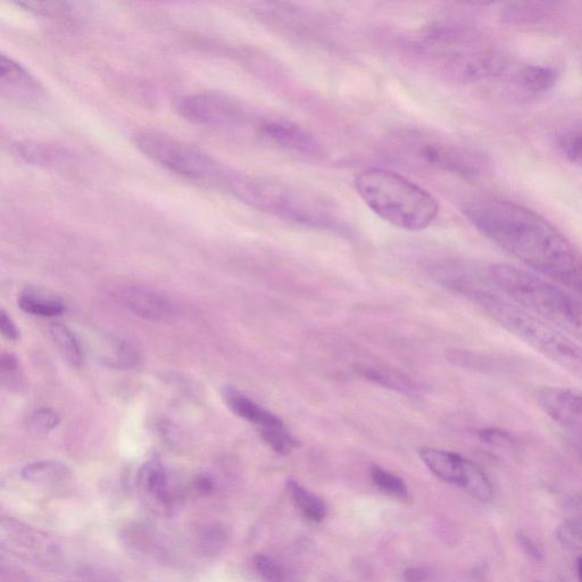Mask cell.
I'll list each match as a JSON object with an SVG mask.
<instances>
[{
    "mask_svg": "<svg viewBox=\"0 0 582 582\" xmlns=\"http://www.w3.org/2000/svg\"><path fill=\"white\" fill-rule=\"evenodd\" d=\"M575 450L582 457V444L575 445Z\"/></svg>",
    "mask_w": 582,
    "mask_h": 582,
    "instance_id": "60d3db41",
    "label": "cell"
},
{
    "mask_svg": "<svg viewBox=\"0 0 582 582\" xmlns=\"http://www.w3.org/2000/svg\"><path fill=\"white\" fill-rule=\"evenodd\" d=\"M517 540L523 552H525L531 560L536 562H542L544 560V552L542 548L536 544L535 540L532 539L526 531L519 530L517 532Z\"/></svg>",
    "mask_w": 582,
    "mask_h": 582,
    "instance_id": "e575fe53",
    "label": "cell"
},
{
    "mask_svg": "<svg viewBox=\"0 0 582 582\" xmlns=\"http://www.w3.org/2000/svg\"><path fill=\"white\" fill-rule=\"evenodd\" d=\"M536 401L548 418L582 434V390L547 387L539 390Z\"/></svg>",
    "mask_w": 582,
    "mask_h": 582,
    "instance_id": "7c38bea8",
    "label": "cell"
},
{
    "mask_svg": "<svg viewBox=\"0 0 582 582\" xmlns=\"http://www.w3.org/2000/svg\"><path fill=\"white\" fill-rule=\"evenodd\" d=\"M473 33L444 32L424 38V48L436 57L440 71L463 83L501 77L509 69V60L501 52L471 46Z\"/></svg>",
    "mask_w": 582,
    "mask_h": 582,
    "instance_id": "52a82bcc",
    "label": "cell"
},
{
    "mask_svg": "<svg viewBox=\"0 0 582 582\" xmlns=\"http://www.w3.org/2000/svg\"><path fill=\"white\" fill-rule=\"evenodd\" d=\"M60 422L61 419L56 412L43 407L30 415L27 424L31 434L41 436L53 431Z\"/></svg>",
    "mask_w": 582,
    "mask_h": 582,
    "instance_id": "f546056e",
    "label": "cell"
},
{
    "mask_svg": "<svg viewBox=\"0 0 582 582\" xmlns=\"http://www.w3.org/2000/svg\"><path fill=\"white\" fill-rule=\"evenodd\" d=\"M287 490L297 509L301 511L307 519L314 522H321L327 517V506L321 498L309 489L305 488L298 481L289 479Z\"/></svg>",
    "mask_w": 582,
    "mask_h": 582,
    "instance_id": "44dd1931",
    "label": "cell"
},
{
    "mask_svg": "<svg viewBox=\"0 0 582 582\" xmlns=\"http://www.w3.org/2000/svg\"><path fill=\"white\" fill-rule=\"evenodd\" d=\"M2 374L4 380H10V384H18L20 378V368L18 359L12 354H3L2 364Z\"/></svg>",
    "mask_w": 582,
    "mask_h": 582,
    "instance_id": "d590c367",
    "label": "cell"
},
{
    "mask_svg": "<svg viewBox=\"0 0 582 582\" xmlns=\"http://www.w3.org/2000/svg\"><path fill=\"white\" fill-rule=\"evenodd\" d=\"M463 213L482 235L530 271L582 296V252L543 215L497 198L470 202Z\"/></svg>",
    "mask_w": 582,
    "mask_h": 582,
    "instance_id": "6da1fadb",
    "label": "cell"
},
{
    "mask_svg": "<svg viewBox=\"0 0 582 582\" xmlns=\"http://www.w3.org/2000/svg\"><path fill=\"white\" fill-rule=\"evenodd\" d=\"M560 148L565 159L582 166V128L564 133L560 139Z\"/></svg>",
    "mask_w": 582,
    "mask_h": 582,
    "instance_id": "4dcf8cb0",
    "label": "cell"
},
{
    "mask_svg": "<svg viewBox=\"0 0 582 582\" xmlns=\"http://www.w3.org/2000/svg\"><path fill=\"white\" fill-rule=\"evenodd\" d=\"M430 572L427 568H410L404 571L406 582H424L429 578Z\"/></svg>",
    "mask_w": 582,
    "mask_h": 582,
    "instance_id": "f35d334b",
    "label": "cell"
},
{
    "mask_svg": "<svg viewBox=\"0 0 582 582\" xmlns=\"http://www.w3.org/2000/svg\"><path fill=\"white\" fill-rule=\"evenodd\" d=\"M550 2H513L504 5L501 20L509 26H532L550 16L556 8Z\"/></svg>",
    "mask_w": 582,
    "mask_h": 582,
    "instance_id": "ac0fdd59",
    "label": "cell"
},
{
    "mask_svg": "<svg viewBox=\"0 0 582 582\" xmlns=\"http://www.w3.org/2000/svg\"><path fill=\"white\" fill-rule=\"evenodd\" d=\"M557 80L559 73L545 65H526L518 73L520 86L530 93H545L556 85Z\"/></svg>",
    "mask_w": 582,
    "mask_h": 582,
    "instance_id": "603a6c76",
    "label": "cell"
},
{
    "mask_svg": "<svg viewBox=\"0 0 582 582\" xmlns=\"http://www.w3.org/2000/svg\"><path fill=\"white\" fill-rule=\"evenodd\" d=\"M259 135L273 146L309 159H321L324 149L311 132L284 118H268L260 122Z\"/></svg>",
    "mask_w": 582,
    "mask_h": 582,
    "instance_id": "30bf717a",
    "label": "cell"
},
{
    "mask_svg": "<svg viewBox=\"0 0 582 582\" xmlns=\"http://www.w3.org/2000/svg\"><path fill=\"white\" fill-rule=\"evenodd\" d=\"M103 361L110 367L127 369L133 367L138 361V354L126 340H110V348L102 352Z\"/></svg>",
    "mask_w": 582,
    "mask_h": 582,
    "instance_id": "484cf974",
    "label": "cell"
},
{
    "mask_svg": "<svg viewBox=\"0 0 582 582\" xmlns=\"http://www.w3.org/2000/svg\"><path fill=\"white\" fill-rule=\"evenodd\" d=\"M222 397L231 412L249 423L256 424L261 429L282 426L284 422L264 407L252 401L238 389L226 386L222 389Z\"/></svg>",
    "mask_w": 582,
    "mask_h": 582,
    "instance_id": "e0dca14e",
    "label": "cell"
},
{
    "mask_svg": "<svg viewBox=\"0 0 582 582\" xmlns=\"http://www.w3.org/2000/svg\"><path fill=\"white\" fill-rule=\"evenodd\" d=\"M179 111L189 122L209 128H234L245 120L243 107L235 99L213 91L185 97Z\"/></svg>",
    "mask_w": 582,
    "mask_h": 582,
    "instance_id": "9c48e42d",
    "label": "cell"
},
{
    "mask_svg": "<svg viewBox=\"0 0 582 582\" xmlns=\"http://www.w3.org/2000/svg\"><path fill=\"white\" fill-rule=\"evenodd\" d=\"M139 493L154 510L168 513L179 502L180 493L168 469L160 460L146 462L139 470Z\"/></svg>",
    "mask_w": 582,
    "mask_h": 582,
    "instance_id": "8fae6325",
    "label": "cell"
},
{
    "mask_svg": "<svg viewBox=\"0 0 582 582\" xmlns=\"http://www.w3.org/2000/svg\"><path fill=\"white\" fill-rule=\"evenodd\" d=\"M0 90L4 97L20 104H33L43 97V88L31 74L11 57L0 61Z\"/></svg>",
    "mask_w": 582,
    "mask_h": 582,
    "instance_id": "5bb4252c",
    "label": "cell"
},
{
    "mask_svg": "<svg viewBox=\"0 0 582 582\" xmlns=\"http://www.w3.org/2000/svg\"><path fill=\"white\" fill-rule=\"evenodd\" d=\"M254 564L257 572L266 582L284 581V572L274 563L269 556L257 554L254 557Z\"/></svg>",
    "mask_w": 582,
    "mask_h": 582,
    "instance_id": "836d02e7",
    "label": "cell"
},
{
    "mask_svg": "<svg viewBox=\"0 0 582 582\" xmlns=\"http://www.w3.org/2000/svg\"><path fill=\"white\" fill-rule=\"evenodd\" d=\"M133 143L149 160L198 184L227 189L232 171L202 149L185 143L168 133L140 130Z\"/></svg>",
    "mask_w": 582,
    "mask_h": 582,
    "instance_id": "8992f818",
    "label": "cell"
},
{
    "mask_svg": "<svg viewBox=\"0 0 582 582\" xmlns=\"http://www.w3.org/2000/svg\"><path fill=\"white\" fill-rule=\"evenodd\" d=\"M227 190L256 210L301 226L340 232L347 229L334 202L303 187L232 172Z\"/></svg>",
    "mask_w": 582,
    "mask_h": 582,
    "instance_id": "3957f363",
    "label": "cell"
},
{
    "mask_svg": "<svg viewBox=\"0 0 582 582\" xmlns=\"http://www.w3.org/2000/svg\"><path fill=\"white\" fill-rule=\"evenodd\" d=\"M261 436L274 453L287 456L298 446L297 440L282 426L261 429Z\"/></svg>",
    "mask_w": 582,
    "mask_h": 582,
    "instance_id": "4316f807",
    "label": "cell"
},
{
    "mask_svg": "<svg viewBox=\"0 0 582 582\" xmlns=\"http://www.w3.org/2000/svg\"><path fill=\"white\" fill-rule=\"evenodd\" d=\"M371 477L374 484L390 495L398 498H406L407 494H409V489H407L403 479L393 475L392 472L378 467V465H373L371 468Z\"/></svg>",
    "mask_w": 582,
    "mask_h": 582,
    "instance_id": "83f0119b",
    "label": "cell"
},
{
    "mask_svg": "<svg viewBox=\"0 0 582 582\" xmlns=\"http://www.w3.org/2000/svg\"><path fill=\"white\" fill-rule=\"evenodd\" d=\"M482 442L495 447L513 448L517 446V440L510 432L502 429L489 428L478 432Z\"/></svg>",
    "mask_w": 582,
    "mask_h": 582,
    "instance_id": "d6a6232c",
    "label": "cell"
},
{
    "mask_svg": "<svg viewBox=\"0 0 582 582\" xmlns=\"http://www.w3.org/2000/svg\"><path fill=\"white\" fill-rule=\"evenodd\" d=\"M122 299L133 314L148 321H168L176 313L169 299L152 289L128 288L123 291Z\"/></svg>",
    "mask_w": 582,
    "mask_h": 582,
    "instance_id": "2e32d148",
    "label": "cell"
},
{
    "mask_svg": "<svg viewBox=\"0 0 582 582\" xmlns=\"http://www.w3.org/2000/svg\"><path fill=\"white\" fill-rule=\"evenodd\" d=\"M357 194L372 212L392 226L410 231L426 229L437 218L439 206L427 190L399 174L368 169L357 174Z\"/></svg>",
    "mask_w": 582,
    "mask_h": 582,
    "instance_id": "5b68a950",
    "label": "cell"
},
{
    "mask_svg": "<svg viewBox=\"0 0 582 582\" xmlns=\"http://www.w3.org/2000/svg\"><path fill=\"white\" fill-rule=\"evenodd\" d=\"M577 568H578V576H579L580 582H582V556H580L578 561H577Z\"/></svg>",
    "mask_w": 582,
    "mask_h": 582,
    "instance_id": "ab89813d",
    "label": "cell"
},
{
    "mask_svg": "<svg viewBox=\"0 0 582 582\" xmlns=\"http://www.w3.org/2000/svg\"><path fill=\"white\" fill-rule=\"evenodd\" d=\"M488 280L498 294L582 344V301L570 290L505 263L490 266Z\"/></svg>",
    "mask_w": 582,
    "mask_h": 582,
    "instance_id": "277c9868",
    "label": "cell"
},
{
    "mask_svg": "<svg viewBox=\"0 0 582 582\" xmlns=\"http://www.w3.org/2000/svg\"><path fill=\"white\" fill-rule=\"evenodd\" d=\"M556 538L562 546L571 551L582 550V526L575 519L563 520L556 528Z\"/></svg>",
    "mask_w": 582,
    "mask_h": 582,
    "instance_id": "f1b7e54d",
    "label": "cell"
},
{
    "mask_svg": "<svg viewBox=\"0 0 582 582\" xmlns=\"http://www.w3.org/2000/svg\"><path fill=\"white\" fill-rule=\"evenodd\" d=\"M392 147L399 159L422 168L457 174L467 179L479 177L484 170V162L479 155L427 132L398 133Z\"/></svg>",
    "mask_w": 582,
    "mask_h": 582,
    "instance_id": "ba28073f",
    "label": "cell"
},
{
    "mask_svg": "<svg viewBox=\"0 0 582 582\" xmlns=\"http://www.w3.org/2000/svg\"><path fill=\"white\" fill-rule=\"evenodd\" d=\"M14 147L21 159L31 164L45 166V168H64L72 163L71 154L54 145L24 141Z\"/></svg>",
    "mask_w": 582,
    "mask_h": 582,
    "instance_id": "d6986e66",
    "label": "cell"
},
{
    "mask_svg": "<svg viewBox=\"0 0 582 582\" xmlns=\"http://www.w3.org/2000/svg\"><path fill=\"white\" fill-rule=\"evenodd\" d=\"M447 286L470 298L490 318L534 351L582 380V344L578 340L521 309L495 289L480 287L462 277L452 278Z\"/></svg>",
    "mask_w": 582,
    "mask_h": 582,
    "instance_id": "7a4b0ae2",
    "label": "cell"
},
{
    "mask_svg": "<svg viewBox=\"0 0 582 582\" xmlns=\"http://www.w3.org/2000/svg\"><path fill=\"white\" fill-rule=\"evenodd\" d=\"M357 371L365 379L371 380L374 384L384 386L386 388L397 390L403 394H417V387H415L410 379L402 376L397 372L380 368H357Z\"/></svg>",
    "mask_w": 582,
    "mask_h": 582,
    "instance_id": "d4e9b609",
    "label": "cell"
},
{
    "mask_svg": "<svg viewBox=\"0 0 582 582\" xmlns=\"http://www.w3.org/2000/svg\"><path fill=\"white\" fill-rule=\"evenodd\" d=\"M20 6L27 8L28 11L36 13L41 16H46V18H61L70 12L68 4L57 3V2H26L20 3Z\"/></svg>",
    "mask_w": 582,
    "mask_h": 582,
    "instance_id": "1f68e13d",
    "label": "cell"
},
{
    "mask_svg": "<svg viewBox=\"0 0 582 582\" xmlns=\"http://www.w3.org/2000/svg\"><path fill=\"white\" fill-rule=\"evenodd\" d=\"M567 506L570 518L577 520L582 526V495H573L569 498Z\"/></svg>",
    "mask_w": 582,
    "mask_h": 582,
    "instance_id": "74e56055",
    "label": "cell"
},
{
    "mask_svg": "<svg viewBox=\"0 0 582 582\" xmlns=\"http://www.w3.org/2000/svg\"><path fill=\"white\" fill-rule=\"evenodd\" d=\"M70 477L66 465L55 461H40L27 465L22 471V478L38 486H55Z\"/></svg>",
    "mask_w": 582,
    "mask_h": 582,
    "instance_id": "7402d4cb",
    "label": "cell"
},
{
    "mask_svg": "<svg viewBox=\"0 0 582 582\" xmlns=\"http://www.w3.org/2000/svg\"><path fill=\"white\" fill-rule=\"evenodd\" d=\"M21 310L37 317L53 318L65 311L60 298L38 288H26L19 296Z\"/></svg>",
    "mask_w": 582,
    "mask_h": 582,
    "instance_id": "ffe728a7",
    "label": "cell"
},
{
    "mask_svg": "<svg viewBox=\"0 0 582 582\" xmlns=\"http://www.w3.org/2000/svg\"><path fill=\"white\" fill-rule=\"evenodd\" d=\"M419 453L422 462L436 477L462 489L478 465L460 454L437 448L423 447Z\"/></svg>",
    "mask_w": 582,
    "mask_h": 582,
    "instance_id": "9a60e30c",
    "label": "cell"
},
{
    "mask_svg": "<svg viewBox=\"0 0 582 582\" xmlns=\"http://www.w3.org/2000/svg\"><path fill=\"white\" fill-rule=\"evenodd\" d=\"M0 329H2V334L13 342L20 339V330L16 327V324L11 319L10 315H7L5 311L0 314Z\"/></svg>",
    "mask_w": 582,
    "mask_h": 582,
    "instance_id": "8d00e7d4",
    "label": "cell"
},
{
    "mask_svg": "<svg viewBox=\"0 0 582 582\" xmlns=\"http://www.w3.org/2000/svg\"><path fill=\"white\" fill-rule=\"evenodd\" d=\"M49 336L63 359L72 367H80L83 359L82 348L76 335L61 323H53L48 329Z\"/></svg>",
    "mask_w": 582,
    "mask_h": 582,
    "instance_id": "cb8c5ba5",
    "label": "cell"
},
{
    "mask_svg": "<svg viewBox=\"0 0 582 582\" xmlns=\"http://www.w3.org/2000/svg\"><path fill=\"white\" fill-rule=\"evenodd\" d=\"M3 544L8 550L26 556V559L37 562H49L56 559V545L51 539L38 530L22 525L13 520H4L2 523Z\"/></svg>",
    "mask_w": 582,
    "mask_h": 582,
    "instance_id": "4fadbf2b",
    "label": "cell"
}]
</instances>
